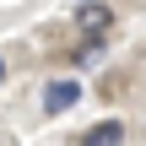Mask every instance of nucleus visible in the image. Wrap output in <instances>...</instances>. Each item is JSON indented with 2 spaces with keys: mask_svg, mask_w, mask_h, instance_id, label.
<instances>
[{
  "mask_svg": "<svg viewBox=\"0 0 146 146\" xmlns=\"http://www.w3.org/2000/svg\"><path fill=\"white\" fill-rule=\"evenodd\" d=\"M76 98H81L76 81H49L43 87V114H65V108H76Z\"/></svg>",
  "mask_w": 146,
  "mask_h": 146,
  "instance_id": "obj_1",
  "label": "nucleus"
},
{
  "mask_svg": "<svg viewBox=\"0 0 146 146\" xmlns=\"http://www.w3.org/2000/svg\"><path fill=\"white\" fill-rule=\"evenodd\" d=\"M119 141H125V119H103L81 135V146H119Z\"/></svg>",
  "mask_w": 146,
  "mask_h": 146,
  "instance_id": "obj_2",
  "label": "nucleus"
},
{
  "mask_svg": "<svg viewBox=\"0 0 146 146\" xmlns=\"http://www.w3.org/2000/svg\"><path fill=\"white\" fill-rule=\"evenodd\" d=\"M108 22H114V16H108V5H98V0H92V5H81V27H87V33H103Z\"/></svg>",
  "mask_w": 146,
  "mask_h": 146,
  "instance_id": "obj_3",
  "label": "nucleus"
},
{
  "mask_svg": "<svg viewBox=\"0 0 146 146\" xmlns=\"http://www.w3.org/2000/svg\"><path fill=\"white\" fill-rule=\"evenodd\" d=\"M0 81H5V60H0Z\"/></svg>",
  "mask_w": 146,
  "mask_h": 146,
  "instance_id": "obj_4",
  "label": "nucleus"
}]
</instances>
